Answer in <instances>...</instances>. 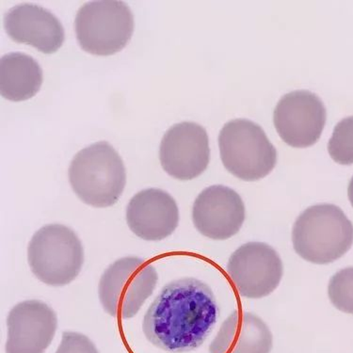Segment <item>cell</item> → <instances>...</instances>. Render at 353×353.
Returning a JSON list of instances; mask_svg holds the SVG:
<instances>
[{
	"instance_id": "3",
	"label": "cell",
	"mask_w": 353,
	"mask_h": 353,
	"mask_svg": "<svg viewBox=\"0 0 353 353\" xmlns=\"http://www.w3.org/2000/svg\"><path fill=\"white\" fill-rule=\"evenodd\" d=\"M68 172L69 181L77 197L92 207H112L125 190V165L107 141L95 143L79 151Z\"/></svg>"
},
{
	"instance_id": "15",
	"label": "cell",
	"mask_w": 353,
	"mask_h": 353,
	"mask_svg": "<svg viewBox=\"0 0 353 353\" xmlns=\"http://www.w3.org/2000/svg\"><path fill=\"white\" fill-rule=\"evenodd\" d=\"M272 334L259 316L234 311L210 344V353H270Z\"/></svg>"
},
{
	"instance_id": "2",
	"label": "cell",
	"mask_w": 353,
	"mask_h": 353,
	"mask_svg": "<svg viewBox=\"0 0 353 353\" xmlns=\"http://www.w3.org/2000/svg\"><path fill=\"white\" fill-rule=\"evenodd\" d=\"M292 242L301 259L313 264H330L352 248L353 224L336 205H313L294 224Z\"/></svg>"
},
{
	"instance_id": "16",
	"label": "cell",
	"mask_w": 353,
	"mask_h": 353,
	"mask_svg": "<svg viewBox=\"0 0 353 353\" xmlns=\"http://www.w3.org/2000/svg\"><path fill=\"white\" fill-rule=\"evenodd\" d=\"M43 70L40 64L27 54L12 52L0 61V92L11 101L30 99L40 90Z\"/></svg>"
},
{
	"instance_id": "8",
	"label": "cell",
	"mask_w": 353,
	"mask_h": 353,
	"mask_svg": "<svg viewBox=\"0 0 353 353\" xmlns=\"http://www.w3.org/2000/svg\"><path fill=\"white\" fill-rule=\"evenodd\" d=\"M229 277L241 296L266 297L276 290L283 276V263L270 245L248 242L233 252L228 264Z\"/></svg>"
},
{
	"instance_id": "5",
	"label": "cell",
	"mask_w": 353,
	"mask_h": 353,
	"mask_svg": "<svg viewBox=\"0 0 353 353\" xmlns=\"http://www.w3.org/2000/svg\"><path fill=\"white\" fill-rule=\"evenodd\" d=\"M219 146L224 167L244 181L267 176L276 164V149L264 130L250 120L225 123L219 136Z\"/></svg>"
},
{
	"instance_id": "12",
	"label": "cell",
	"mask_w": 353,
	"mask_h": 353,
	"mask_svg": "<svg viewBox=\"0 0 353 353\" xmlns=\"http://www.w3.org/2000/svg\"><path fill=\"white\" fill-rule=\"evenodd\" d=\"M6 353H43L58 326L53 309L40 301H26L10 311Z\"/></svg>"
},
{
	"instance_id": "9",
	"label": "cell",
	"mask_w": 353,
	"mask_h": 353,
	"mask_svg": "<svg viewBox=\"0 0 353 353\" xmlns=\"http://www.w3.org/2000/svg\"><path fill=\"white\" fill-rule=\"evenodd\" d=\"M162 168L174 179L192 180L207 170L210 159V140L198 123H176L162 138L159 148Z\"/></svg>"
},
{
	"instance_id": "11",
	"label": "cell",
	"mask_w": 353,
	"mask_h": 353,
	"mask_svg": "<svg viewBox=\"0 0 353 353\" xmlns=\"http://www.w3.org/2000/svg\"><path fill=\"white\" fill-rule=\"evenodd\" d=\"M192 220L203 236L225 241L238 234L242 228L245 220L243 201L230 188L211 185L196 198Z\"/></svg>"
},
{
	"instance_id": "14",
	"label": "cell",
	"mask_w": 353,
	"mask_h": 353,
	"mask_svg": "<svg viewBox=\"0 0 353 353\" xmlns=\"http://www.w3.org/2000/svg\"><path fill=\"white\" fill-rule=\"evenodd\" d=\"M4 27L15 42L28 43L45 54L56 52L64 42V28L60 20L37 5L12 7L5 15Z\"/></svg>"
},
{
	"instance_id": "1",
	"label": "cell",
	"mask_w": 353,
	"mask_h": 353,
	"mask_svg": "<svg viewBox=\"0 0 353 353\" xmlns=\"http://www.w3.org/2000/svg\"><path fill=\"white\" fill-rule=\"evenodd\" d=\"M218 316L210 288L194 278H184L162 288L144 316L143 330L146 339L159 349L192 352L210 336Z\"/></svg>"
},
{
	"instance_id": "4",
	"label": "cell",
	"mask_w": 353,
	"mask_h": 353,
	"mask_svg": "<svg viewBox=\"0 0 353 353\" xmlns=\"http://www.w3.org/2000/svg\"><path fill=\"white\" fill-rule=\"evenodd\" d=\"M28 259L39 280L52 287H63L73 282L81 272L83 247L72 229L61 224H48L32 236Z\"/></svg>"
},
{
	"instance_id": "18",
	"label": "cell",
	"mask_w": 353,
	"mask_h": 353,
	"mask_svg": "<svg viewBox=\"0 0 353 353\" xmlns=\"http://www.w3.org/2000/svg\"><path fill=\"white\" fill-rule=\"evenodd\" d=\"M328 295L334 307L353 315V267L343 269L331 278Z\"/></svg>"
},
{
	"instance_id": "7",
	"label": "cell",
	"mask_w": 353,
	"mask_h": 353,
	"mask_svg": "<svg viewBox=\"0 0 353 353\" xmlns=\"http://www.w3.org/2000/svg\"><path fill=\"white\" fill-rule=\"evenodd\" d=\"M77 41L83 50L94 55L119 52L134 32L130 8L118 0L88 2L79 10L74 21Z\"/></svg>"
},
{
	"instance_id": "13",
	"label": "cell",
	"mask_w": 353,
	"mask_h": 353,
	"mask_svg": "<svg viewBox=\"0 0 353 353\" xmlns=\"http://www.w3.org/2000/svg\"><path fill=\"white\" fill-rule=\"evenodd\" d=\"M128 228L139 238L159 241L174 233L179 223V210L174 198L159 189L137 193L126 208Z\"/></svg>"
},
{
	"instance_id": "10",
	"label": "cell",
	"mask_w": 353,
	"mask_h": 353,
	"mask_svg": "<svg viewBox=\"0 0 353 353\" xmlns=\"http://www.w3.org/2000/svg\"><path fill=\"white\" fill-rule=\"evenodd\" d=\"M274 125L288 145L303 148L315 144L326 123V109L318 95L295 91L283 95L275 108Z\"/></svg>"
},
{
	"instance_id": "6",
	"label": "cell",
	"mask_w": 353,
	"mask_h": 353,
	"mask_svg": "<svg viewBox=\"0 0 353 353\" xmlns=\"http://www.w3.org/2000/svg\"><path fill=\"white\" fill-rule=\"evenodd\" d=\"M158 279L150 263L139 257H123L103 273L98 287L100 303L114 318H133L153 294Z\"/></svg>"
},
{
	"instance_id": "20",
	"label": "cell",
	"mask_w": 353,
	"mask_h": 353,
	"mask_svg": "<svg viewBox=\"0 0 353 353\" xmlns=\"http://www.w3.org/2000/svg\"><path fill=\"white\" fill-rule=\"evenodd\" d=\"M347 195H349L350 202L353 207V176L352 180H350L349 189H347Z\"/></svg>"
},
{
	"instance_id": "17",
	"label": "cell",
	"mask_w": 353,
	"mask_h": 353,
	"mask_svg": "<svg viewBox=\"0 0 353 353\" xmlns=\"http://www.w3.org/2000/svg\"><path fill=\"white\" fill-rule=\"evenodd\" d=\"M328 151L337 163L353 164V116L337 123L329 141Z\"/></svg>"
},
{
	"instance_id": "19",
	"label": "cell",
	"mask_w": 353,
	"mask_h": 353,
	"mask_svg": "<svg viewBox=\"0 0 353 353\" xmlns=\"http://www.w3.org/2000/svg\"><path fill=\"white\" fill-rule=\"evenodd\" d=\"M56 353H98L94 343L79 332H64Z\"/></svg>"
}]
</instances>
